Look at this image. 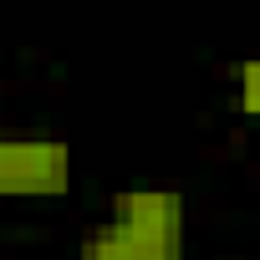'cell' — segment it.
<instances>
[{
  "mask_svg": "<svg viewBox=\"0 0 260 260\" xmlns=\"http://www.w3.org/2000/svg\"><path fill=\"white\" fill-rule=\"evenodd\" d=\"M189 209L169 184H127L82 235L77 260H184Z\"/></svg>",
  "mask_w": 260,
  "mask_h": 260,
  "instance_id": "cell-1",
  "label": "cell"
},
{
  "mask_svg": "<svg viewBox=\"0 0 260 260\" xmlns=\"http://www.w3.org/2000/svg\"><path fill=\"white\" fill-rule=\"evenodd\" d=\"M72 143L51 133H0V204L56 199L72 189Z\"/></svg>",
  "mask_w": 260,
  "mask_h": 260,
  "instance_id": "cell-2",
  "label": "cell"
},
{
  "mask_svg": "<svg viewBox=\"0 0 260 260\" xmlns=\"http://www.w3.org/2000/svg\"><path fill=\"white\" fill-rule=\"evenodd\" d=\"M235 102L245 117H260V56L235 67Z\"/></svg>",
  "mask_w": 260,
  "mask_h": 260,
  "instance_id": "cell-3",
  "label": "cell"
}]
</instances>
